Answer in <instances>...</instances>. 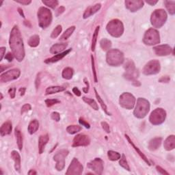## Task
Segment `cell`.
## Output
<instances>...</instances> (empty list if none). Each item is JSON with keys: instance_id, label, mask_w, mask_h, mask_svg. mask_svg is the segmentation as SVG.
Wrapping results in <instances>:
<instances>
[{"instance_id": "cell-36", "label": "cell", "mask_w": 175, "mask_h": 175, "mask_svg": "<svg viewBox=\"0 0 175 175\" xmlns=\"http://www.w3.org/2000/svg\"><path fill=\"white\" fill-rule=\"evenodd\" d=\"M82 99H83V101L85 102V103H86L87 104H88L89 106L91 107H92V108L94 109L95 110H99V106H98L97 103H96V101L95 100H93V99H90V98L86 97H84L82 98Z\"/></svg>"}, {"instance_id": "cell-63", "label": "cell", "mask_w": 175, "mask_h": 175, "mask_svg": "<svg viewBox=\"0 0 175 175\" xmlns=\"http://www.w3.org/2000/svg\"><path fill=\"white\" fill-rule=\"evenodd\" d=\"M0 95H1V99H3V95H2V93H0Z\"/></svg>"}, {"instance_id": "cell-7", "label": "cell", "mask_w": 175, "mask_h": 175, "mask_svg": "<svg viewBox=\"0 0 175 175\" xmlns=\"http://www.w3.org/2000/svg\"><path fill=\"white\" fill-rule=\"evenodd\" d=\"M125 71H126V73L124 75L125 78H126L127 80L129 81H132L133 84L136 86H140V84L139 81L136 80V77H138V71L136 69L135 65H134V63L132 61H128L125 64Z\"/></svg>"}, {"instance_id": "cell-30", "label": "cell", "mask_w": 175, "mask_h": 175, "mask_svg": "<svg viewBox=\"0 0 175 175\" xmlns=\"http://www.w3.org/2000/svg\"><path fill=\"white\" fill-rule=\"evenodd\" d=\"M75 30V26H71V27L69 28L65 32L63 33L62 36H60L59 40L60 41H65V40L68 39L71 36Z\"/></svg>"}, {"instance_id": "cell-49", "label": "cell", "mask_w": 175, "mask_h": 175, "mask_svg": "<svg viewBox=\"0 0 175 175\" xmlns=\"http://www.w3.org/2000/svg\"><path fill=\"white\" fill-rule=\"evenodd\" d=\"M65 8L64 7V6L59 7L56 10V11H55V16H56V17L60 16L61 14H62L64 12H65Z\"/></svg>"}, {"instance_id": "cell-8", "label": "cell", "mask_w": 175, "mask_h": 175, "mask_svg": "<svg viewBox=\"0 0 175 175\" xmlns=\"http://www.w3.org/2000/svg\"><path fill=\"white\" fill-rule=\"evenodd\" d=\"M143 42L147 45H155L160 43V36L158 31L153 28L148 30L144 36Z\"/></svg>"}, {"instance_id": "cell-35", "label": "cell", "mask_w": 175, "mask_h": 175, "mask_svg": "<svg viewBox=\"0 0 175 175\" xmlns=\"http://www.w3.org/2000/svg\"><path fill=\"white\" fill-rule=\"evenodd\" d=\"M100 46L103 51L109 50L112 47V42L107 39H103L101 40Z\"/></svg>"}, {"instance_id": "cell-38", "label": "cell", "mask_w": 175, "mask_h": 175, "mask_svg": "<svg viewBox=\"0 0 175 175\" xmlns=\"http://www.w3.org/2000/svg\"><path fill=\"white\" fill-rule=\"evenodd\" d=\"M99 29H100V27H99V26H97V27L96 28V29H95L94 34H93L92 40V47H91V49H92V51H95V48H96V45H97V37H98Z\"/></svg>"}, {"instance_id": "cell-37", "label": "cell", "mask_w": 175, "mask_h": 175, "mask_svg": "<svg viewBox=\"0 0 175 175\" xmlns=\"http://www.w3.org/2000/svg\"><path fill=\"white\" fill-rule=\"evenodd\" d=\"M107 156H108V158L111 161H117L121 157L120 153L114 151H109L107 152Z\"/></svg>"}, {"instance_id": "cell-61", "label": "cell", "mask_w": 175, "mask_h": 175, "mask_svg": "<svg viewBox=\"0 0 175 175\" xmlns=\"http://www.w3.org/2000/svg\"><path fill=\"white\" fill-rule=\"evenodd\" d=\"M18 12H19V13L20 14V15H21L22 17H23V18H25V15H24V14H23V10L21 9V8H19Z\"/></svg>"}, {"instance_id": "cell-25", "label": "cell", "mask_w": 175, "mask_h": 175, "mask_svg": "<svg viewBox=\"0 0 175 175\" xmlns=\"http://www.w3.org/2000/svg\"><path fill=\"white\" fill-rule=\"evenodd\" d=\"M164 148L166 151H172L175 148V136L172 135L168 136L164 142Z\"/></svg>"}, {"instance_id": "cell-21", "label": "cell", "mask_w": 175, "mask_h": 175, "mask_svg": "<svg viewBox=\"0 0 175 175\" xmlns=\"http://www.w3.org/2000/svg\"><path fill=\"white\" fill-rule=\"evenodd\" d=\"M11 157L13 158L14 162V168L15 170L18 173L21 172V157H20L19 153L16 151H12Z\"/></svg>"}, {"instance_id": "cell-41", "label": "cell", "mask_w": 175, "mask_h": 175, "mask_svg": "<svg viewBox=\"0 0 175 175\" xmlns=\"http://www.w3.org/2000/svg\"><path fill=\"white\" fill-rule=\"evenodd\" d=\"M43 3L47 6L51 8L52 9H55L59 4L57 0H43Z\"/></svg>"}, {"instance_id": "cell-44", "label": "cell", "mask_w": 175, "mask_h": 175, "mask_svg": "<svg viewBox=\"0 0 175 175\" xmlns=\"http://www.w3.org/2000/svg\"><path fill=\"white\" fill-rule=\"evenodd\" d=\"M60 103V101L56 99H46L45 100V104L47 107H51L54 106V105Z\"/></svg>"}, {"instance_id": "cell-14", "label": "cell", "mask_w": 175, "mask_h": 175, "mask_svg": "<svg viewBox=\"0 0 175 175\" xmlns=\"http://www.w3.org/2000/svg\"><path fill=\"white\" fill-rule=\"evenodd\" d=\"M84 167L82 164L76 158H73L71 164L69 166L66 174V175H80L82 173Z\"/></svg>"}, {"instance_id": "cell-13", "label": "cell", "mask_w": 175, "mask_h": 175, "mask_svg": "<svg viewBox=\"0 0 175 175\" xmlns=\"http://www.w3.org/2000/svg\"><path fill=\"white\" fill-rule=\"evenodd\" d=\"M21 75V71L18 69H13L2 73L0 76V81L2 83H6L8 81L15 80Z\"/></svg>"}, {"instance_id": "cell-23", "label": "cell", "mask_w": 175, "mask_h": 175, "mask_svg": "<svg viewBox=\"0 0 175 175\" xmlns=\"http://www.w3.org/2000/svg\"><path fill=\"white\" fill-rule=\"evenodd\" d=\"M49 137L48 134H45V135H42L40 136L39 140V151L40 154H42L44 152L45 146L49 142Z\"/></svg>"}, {"instance_id": "cell-40", "label": "cell", "mask_w": 175, "mask_h": 175, "mask_svg": "<svg viewBox=\"0 0 175 175\" xmlns=\"http://www.w3.org/2000/svg\"><path fill=\"white\" fill-rule=\"evenodd\" d=\"M81 130V127L79 125H69L66 128V131L69 134H75Z\"/></svg>"}, {"instance_id": "cell-5", "label": "cell", "mask_w": 175, "mask_h": 175, "mask_svg": "<svg viewBox=\"0 0 175 175\" xmlns=\"http://www.w3.org/2000/svg\"><path fill=\"white\" fill-rule=\"evenodd\" d=\"M107 31L111 36L115 38L121 37L124 32V26L118 19H113L107 25Z\"/></svg>"}, {"instance_id": "cell-17", "label": "cell", "mask_w": 175, "mask_h": 175, "mask_svg": "<svg viewBox=\"0 0 175 175\" xmlns=\"http://www.w3.org/2000/svg\"><path fill=\"white\" fill-rule=\"evenodd\" d=\"M153 49L155 54L158 56H166V55H170L172 51H173L171 47L168 45H162L154 47Z\"/></svg>"}, {"instance_id": "cell-53", "label": "cell", "mask_w": 175, "mask_h": 175, "mask_svg": "<svg viewBox=\"0 0 175 175\" xmlns=\"http://www.w3.org/2000/svg\"><path fill=\"white\" fill-rule=\"evenodd\" d=\"M156 169L157 172H158L159 173H160L161 174H166V175H169V173L168 172H166L164 169H163L162 167H160V166H157Z\"/></svg>"}, {"instance_id": "cell-52", "label": "cell", "mask_w": 175, "mask_h": 175, "mask_svg": "<svg viewBox=\"0 0 175 175\" xmlns=\"http://www.w3.org/2000/svg\"><path fill=\"white\" fill-rule=\"evenodd\" d=\"M16 2L19 3L22 5H25V6H28L32 3L31 0H14Z\"/></svg>"}, {"instance_id": "cell-50", "label": "cell", "mask_w": 175, "mask_h": 175, "mask_svg": "<svg viewBox=\"0 0 175 175\" xmlns=\"http://www.w3.org/2000/svg\"><path fill=\"white\" fill-rule=\"evenodd\" d=\"M8 93H9V95L10 97H11V99H14L15 97V95H16V88H11L9 89L8 90Z\"/></svg>"}, {"instance_id": "cell-34", "label": "cell", "mask_w": 175, "mask_h": 175, "mask_svg": "<svg viewBox=\"0 0 175 175\" xmlns=\"http://www.w3.org/2000/svg\"><path fill=\"white\" fill-rule=\"evenodd\" d=\"M166 8H167L168 13L172 15L175 14V2L174 1H165Z\"/></svg>"}, {"instance_id": "cell-20", "label": "cell", "mask_w": 175, "mask_h": 175, "mask_svg": "<svg viewBox=\"0 0 175 175\" xmlns=\"http://www.w3.org/2000/svg\"><path fill=\"white\" fill-rule=\"evenodd\" d=\"M101 4H97L94 6H92L88 7L84 13L83 15L84 19H87L90 16L93 15V14H95L96 13H97V12L101 9Z\"/></svg>"}, {"instance_id": "cell-46", "label": "cell", "mask_w": 175, "mask_h": 175, "mask_svg": "<svg viewBox=\"0 0 175 175\" xmlns=\"http://www.w3.org/2000/svg\"><path fill=\"white\" fill-rule=\"evenodd\" d=\"M32 109V107L30 104L26 103L25 105H23V107H21V114H23L25 112H28Z\"/></svg>"}, {"instance_id": "cell-39", "label": "cell", "mask_w": 175, "mask_h": 175, "mask_svg": "<svg viewBox=\"0 0 175 175\" xmlns=\"http://www.w3.org/2000/svg\"><path fill=\"white\" fill-rule=\"evenodd\" d=\"M95 90V95H96V97H97V100L99 101V104L101 105V106L102 107V109L103 110V111L105 112H106L107 115H110V114L108 112V111H107V106H106V105L105 104V103L103 102V101L102 100V99L101 98L100 96H99V95L98 94V92L97 91V90H96V88H94Z\"/></svg>"}, {"instance_id": "cell-18", "label": "cell", "mask_w": 175, "mask_h": 175, "mask_svg": "<svg viewBox=\"0 0 175 175\" xmlns=\"http://www.w3.org/2000/svg\"><path fill=\"white\" fill-rule=\"evenodd\" d=\"M125 6L128 10L131 12H136L143 7L144 6V2L142 0H135V1H132V0H127L125 1Z\"/></svg>"}, {"instance_id": "cell-4", "label": "cell", "mask_w": 175, "mask_h": 175, "mask_svg": "<svg viewBox=\"0 0 175 175\" xmlns=\"http://www.w3.org/2000/svg\"><path fill=\"white\" fill-rule=\"evenodd\" d=\"M37 15L40 28L45 29L51 25L52 21V14L48 8L40 7L38 11Z\"/></svg>"}, {"instance_id": "cell-16", "label": "cell", "mask_w": 175, "mask_h": 175, "mask_svg": "<svg viewBox=\"0 0 175 175\" xmlns=\"http://www.w3.org/2000/svg\"><path fill=\"white\" fill-rule=\"evenodd\" d=\"M90 144V139L88 136L85 134H78L75 137L73 141V147H86Z\"/></svg>"}, {"instance_id": "cell-12", "label": "cell", "mask_w": 175, "mask_h": 175, "mask_svg": "<svg viewBox=\"0 0 175 175\" xmlns=\"http://www.w3.org/2000/svg\"><path fill=\"white\" fill-rule=\"evenodd\" d=\"M161 66L158 60H154L148 62L143 69V73L146 75H155L160 72Z\"/></svg>"}, {"instance_id": "cell-9", "label": "cell", "mask_w": 175, "mask_h": 175, "mask_svg": "<svg viewBox=\"0 0 175 175\" xmlns=\"http://www.w3.org/2000/svg\"><path fill=\"white\" fill-rule=\"evenodd\" d=\"M120 106L127 110H131L133 108L136 104V98L133 95L129 92H124L122 94L119 99Z\"/></svg>"}, {"instance_id": "cell-51", "label": "cell", "mask_w": 175, "mask_h": 175, "mask_svg": "<svg viewBox=\"0 0 175 175\" xmlns=\"http://www.w3.org/2000/svg\"><path fill=\"white\" fill-rule=\"evenodd\" d=\"M79 122H80V123L82 125V126H84L86 128H87V129H90V125L89 123H88V122H86V121H84L83 118H80V121H79Z\"/></svg>"}, {"instance_id": "cell-47", "label": "cell", "mask_w": 175, "mask_h": 175, "mask_svg": "<svg viewBox=\"0 0 175 175\" xmlns=\"http://www.w3.org/2000/svg\"><path fill=\"white\" fill-rule=\"evenodd\" d=\"M51 117L54 121H55L56 122L60 121V114L57 112H54L52 113L51 115Z\"/></svg>"}, {"instance_id": "cell-57", "label": "cell", "mask_w": 175, "mask_h": 175, "mask_svg": "<svg viewBox=\"0 0 175 175\" xmlns=\"http://www.w3.org/2000/svg\"><path fill=\"white\" fill-rule=\"evenodd\" d=\"M5 58L8 61V62H12V61H13V58H14V55L13 54L8 53L6 55Z\"/></svg>"}, {"instance_id": "cell-42", "label": "cell", "mask_w": 175, "mask_h": 175, "mask_svg": "<svg viewBox=\"0 0 175 175\" xmlns=\"http://www.w3.org/2000/svg\"><path fill=\"white\" fill-rule=\"evenodd\" d=\"M120 159H121L120 161H119V164H120V166H122L123 168H125V170L130 171V167L129 164H128V162L126 159V157H125L124 154L122 155V157H121Z\"/></svg>"}, {"instance_id": "cell-56", "label": "cell", "mask_w": 175, "mask_h": 175, "mask_svg": "<svg viewBox=\"0 0 175 175\" xmlns=\"http://www.w3.org/2000/svg\"><path fill=\"white\" fill-rule=\"evenodd\" d=\"M73 92L74 93V94L77 96V97H80L81 95V92L80 90H79L77 87H74L73 88Z\"/></svg>"}, {"instance_id": "cell-22", "label": "cell", "mask_w": 175, "mask_h": 175, "mask_svg": "<svg viewBox=\"0 0 175 175\" xmlns=\"http://www.w3.org/2000/svg\"><path fill=\"white\" fill-rule=\"evenodd\" d=\"M67 47L66 43H57L51 47L50 49V53L52 54H58L62 53Z\"/></svg>"}, {"instance_id": "cell-28", "label": "cell", "mask_w": 175, "mask_h": 175, "mask_svg": "<svg viewBox=\"0 0 175 175\" xmlns=\"http://www.w3.org/2000/svg\"><path fill=\"white\" fill-rule=\"evenodd\" d=\"M66 90V88L62 87V86H50L48 87L46 89V95H52V94H55V93L65 91Z\"/></svg>"}, {"instance_id": "cell-6", "label": "cell", "mask_w": 175, "mask_h": 175, "mask_svg": "<svg viewBox=\"0 0 175 175\" xmlns=\"http://www.w3.org/2000/svg\"><path fill=\"white\" fill-rule=\"evenodd\" d=\"M167 20V13L163 9L155 10L151 14V22L154 28H160L165 24Z\"/></svg>"}, {"instance_id": "cell-62", "label": "cell", "mask_w": 175, "mask_h": 175, "mask_svg": "<svg viewBox=\"0 0 175 175\" xmlns=\"http://www.w3.org/2000/svg\"><path fill=\"white\" fill-rule=\"evenodd\" d=\"M37 173L35 170H30V171H29V173H28V174H30V175H32V174H36Z\"/></svg>"}, {"instance_id": "cell-48", "label": "cell", "mask_w": 175, "mask_h": 175, "mask_svg": "<svg viewBox=\"0 0 175 175\" xmlns=\"http://www.w3.org/2000/svg\"><path fill=\"white\" fill-rule=\"evenodd\" d=\"M101 126H102V127H103V129H104V131H106V133H110V126H109V125L107 124L106 122H101Z\"/></svg>"}, {"instance_id": "cell-11", "label": "cell", "mask_w": 175, "mask_h": 175, "mask_svg": "<svg viewBox=\"0 0 175 175\" xmlns=\"http://www.w3.org/2000/svg\"><path fill=\"white\" fill-rule=\"evenodd\" d=\"M69 155V151L62 149L58 151L54 156V161L56 162L55 168L58 171H62L65 166V158Z\"/></svg>"}, {"instance_id": "cell-45", "label": "cell", "mask_w": 175, "mask_h": 175, "mask_svg": "<svg viewBox=\"0 0 175 175\" xmlns=\"http://www.w3.org/2000/svg\"><path fill=\"white\" fill-rule=\"evenodd\" d=\"M91 62H92V72H93V75H94V80H95V83H97L98 80H97V72H96V69H95L94 57H93L92 55H91Z\"/></svg>"}, {"instance_id": "cell-10", "label": "cell", "mask_w": 175, "mask_h": 175, "mask_svg": "<svg viewBox=\"0 0 175 175\" xmlns=\"http://www.w3.org/2000/svg\"><path fill=\"white\" fill-rule=\"evenodd\" d=\"M166 117V111L162 108H157L151 114L149 121L151 124L154 125H159L165 121Z\"/></svg>"}, {"instance_id": "cell-31", "label": "cell", "mask_w": 175, "mask_h": 175, "mask_svg": "<svg viewBox=\"0 0 175 175\" xmlns=\"http://www.w3.org/2000/svg\"><path fill=\"white\" fill-rule=\"evenodd\" d=\"M14 133H15L17 145H18L19 149L20 151H21L23 148V136L21 133V131L19 129V128H16L15 132H14Z\"/></svg>"}, {"instance_id": "cell-60", "label": "cell", "mask_w": 175, "mask_h": 175, "mask_svg": "<svg viewBox=\"0 0 175 175\" xmlns=\"http://www.w3.org/2000/svg\"><path fill=\"white\" fill-rule=\"evenodd\" d=\"M146 2L147 3V4H150L151 6H154V5H155L157 2H158V1H146Z\"/></svg>"}, {"instance_id": "cell-54", "label": "cell", "mask_w": 175, "mask_h": 175, "mask_svg": "<svg viewBox=\"0 0 175 175\" xmlns=\"http://www.w3.org/2000/svg\"><path fill=\"white\" fill-rule=\"evenodd\" d=\"M84 83H85V84L86 85V87L84 88L83 91H84V93H88V90H89V83H88V80H87L86 78H84Z\"/></svg>"}, {"instance_id": "cell-26", "label": "cell", "mask_w": 175, "mask_h": 175, "mask_svg": "<svg viewBox=\"0 0 175 175\" xmlns=\"http://www.w3.org/2000/svg\"><path fill=\"white\" fill-rule=\"evenodd\" d=\"M125 138H127V140H128V142H129V144H130L131 146H132L133 148H134V149L136 150V151L137 152V153H138V155H139L140 156L141 158H142L143 160H144V161L146 163H147V164L148 166H150L151 164H150V163H149V161H148V158H147V157H146L145 155H144V153H143L139 149V148H138V147H137L136 146L135 144H134V143H133V141L131 140L130 139V138L129 137V136H128V135H125Z\"/></svg>"}, {"instance_id": "cell-1", "label": "cell", "mask_w": 175, "mask_h": 175, "mask_svg": "<svg viewBox=\"0 0 175 175\" xmlns=\"http://www.w3.org/2000/svg\"><path fill=\"white\" fill-rule=\"evenodd\" d=\"M9 44L14 57L18 62H21L25 57V49L21 32L17 25H14L11 31Z\"/></svg>"}, {"instance_id": "cell-33", "label": "cell", "mask_w": 175, "mask_h": 175, "mask_svg": "<svg viewBox=\"0 0 175 175\" xmlns=\"http://www.w3.org/2000/svg\"><path fill=\"white\" fill-rule=\"evenodd\" d=\"M39 43L40 37L39 35H34V36H31L28 41V45H30L31 47H36L37 46H39Z\"/></svg>"}, {"instance_id": "cell-58", "label": "cell", "mask_w": 175, "mask_h": 175, "mask_svg": "<svg viewBox=\"0 0 175 175\" xmlns=\"http://www.w3.org/2000/svg\"><path fill=\"white\" fill-rule=\"evenodd\" d=\"M6 47H2L0 48V53H1V58H0V60H2L3 58H4V56L5 55V52H6Z\"/></svg>"}, {"instance_id": "cell-19", "label": "cell", "mask_w": 175, "mask_h": 175, "mask_svg": "<svg viewBox=\"0 0 175 175\" xmlns=\"http://www.w3.org/2000/svg\"><path fill=\"white\" fill-rule=\"evenodd\" d=\"M71 51H72V49H68V50H66L65 51H63L62 53L55 55L54 56H53L52 58H49V59L45 60V62L46 64H51V63L57 62H58V61H60V60H62L63 58H65L66 55H68Z\"/></svg>"}, {"instance_id": "cell-55", "label": "cell", "mask_w": 175, "mask_h": 175, "mask_svg": "<svg viewBox=\"0 0 175 175\" xmlns=\"http://www.w3.org/2000/svg\"><path fill=\"white\" fill-rule=\"evenodd\" d=\"M170 80V79L168 76H164V77H162L161 79H160L159 81L161 83H168Z\"/></svg>"}, {"instance_id": "cell-2", "label": "cell", "mask_w": 175, "mask_h": 175, "mask_svg": "<svg viewBox=\"0 0 175 175\" xmlns=\"http://www.w3.org/2000/svg\"><path fill=\"white\" fill-rule=\"evenodd\" d=\"M150 110L149 101L144 98H139L137 101L133 114L138 118H144Z\"/></svg>"}, {"instance_id": "cell-43", "label": "cell", "mask_w": 175, "mask_h": 175, "mask_svg": "<svg viewBox=\"0 0 175 175\" xmlns=\"http://www.w3.org/2000/svg\"><path fill=\"white\" fill-rule=\"evenodd\" d=\"M62 26H61L60 25H57L56 28L54 29L53 32H52L51 34V39H56V38L60 34V33L62 32Z\"/></svg>"}, {"instance_id": "cell-32", "label": "cell", "mask_w": 175, "mask_h": 175, "mask_svg": "<svg viewBox=\"0 0 175 175\" xmlns=\"http://www.w3.org/2000/svg\"><path fill=\"white\" fill-rule=\"evenodd\" d=\"M73 73H74L73 69L70 68V67H66V68L63 70L62 75L64 79L69 80L73 77Z\"/></svg>"}, {"instance_id": "cell-29", "label": "cell", "mask_w": 175, "mask_h": 175, "mask_svg": "<svg viewBox=\"0 0 175 175\" xmlns=\"http://www.w3.org/2000/svg\"><path fill=\"white\" fill-rule=\"evenodd\" d=\"M39 128V122L37 120L32 121L28 125V132L30 134L36 133Z\"/></svg>"}, {"instance_id": "cell-24", "label": "cell", "mask_w": 175, "mask_h": 175, "mask_svg": "<svg viewBox=\"0 0 175 175\" xmlns=\"http://www.w3.org/2000/svg\"><path fill=\"white\" fill-rule=\"evenodd\" d=\"M12 129H13L12 122L10 121L5 122L2 125L1 129H0V133H1V136L3 137L9 135V134L11 133Z\"/></svg>"}, {"instance_id": "cell-59", "label": "cell", "mask_w": 175, "mask_h": 175, "mask_svg": "<svg viewBox=\"0 0 175 175\" xmlns=\"http://www.w3.org/2000/svg\"><path fill=\"white\" fill-rule=\"evenodd\" d=\"M25 90H26L25 88H21L19 89V92H20V95H21V96L24 95Z\"/></svg>"}, {"instance_id": "cell-27", "label": "cell", "mask_w": 175, "mask_h": 175, "mask_svg": "<svg viewBox=\"0 0 175 175\" xmlns=\"http://www.w3.org/2000/svg\"><path fill=\"white\" fill-rule=\"evenodd\" d=\"M162 138H155L151 140L148 143V149L151 151H154L158 148L160 145L162 144Z\"/></svg>"}, {"instance_id": "cell-3", "label": "cell", "mask_w": 175, "mask_h": 175, "mask_svg": "<svg viewBox=\"0 0 175 175\" xmlns=\"http://www.w3.org/2000/svg\"><path fill=\"white\" fill-rule=\"evenodd\" d=\"M124 54L118 49H111L107 52L106 60L109 65L118 66L122 65L124 62Z\"/></svg>"}, {"instance_id": "cell-15", "label": "cell", "mask_w": 175, "mask_h": 175, "mask_svg": "<svg viewBox=\"0 0 175 175\" xmlns=\"http://www.w3.org/2000/svg\"><path fill=\"white\" fill-rule=\"evenodd\" d=\"M103 161L101 159L95 158L94 160L89 162L87 164V166L90 170L94 171L97 174L101 175L103 171Z\"/></svg>"}]
</instances>
